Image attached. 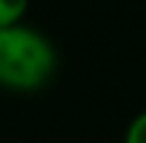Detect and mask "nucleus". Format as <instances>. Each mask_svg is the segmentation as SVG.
Wrapping results in <instances>:
<instances>
[{"mask_svg": "<svg viewBox=\"0 0 146 143\" xmlns=\"http://www.w3.org/2000/svg\"><path fill=\"white\" fill-rule=\"evenodd\" d=\"M57 70V49L25 22L0 30V86L11 92H35Z\"/></svg>", "mask_w": 146, "mask_h": 143, "instance_id": "obj_1", "label": "nucleus"}, {"mask_svg": "<svg viewBox=\"0 0 146 143\" xmlns=\"http://www.w3.org/2000/svg\"><path fill=\"white\" fill-rule=\"evenodd\" d=\"M27 5H30V0H0V30L22 24Z\"/></svg>", "mask_w": 146, "mask_h": 143, "instance_id": "obj_2", "label": "nucleus"}, {"mask_svg": "<svg viewBox=\"0 0 146 143\" xmlns=\"http://www.w3.org/2000/svg\"><path fill=\"white\" fill-rule=\"evenodd\" d=\"M125 143H146V111H141L138 116H133V122L127 124Z\"/></svg>", "mask_w": 146, "mask_h": 143, "instance_id": "obj_3", "label": "nucleus"}]
</instances>
